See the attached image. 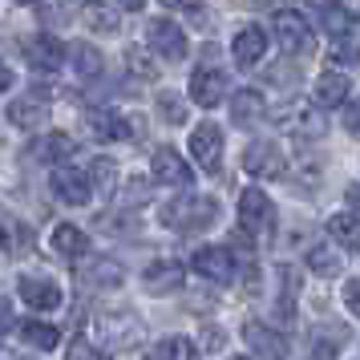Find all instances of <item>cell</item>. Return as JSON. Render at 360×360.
Instances as JSON below:
<instances>
[{
    "instance_id": "obj_27",
    "label": "cell",
    "mask_w": 360,
    "mask_h": 360,
    "mask_svg": "<svg viewBox=\"0 0 360 360\" xmlns=\"http://www.w3.org/2000/svg\"><path fill=\"white\" fill-rule=\"evenodd\" d=\"M69 154H73V138L69 134H49V138H41L33 146V158H41V162H61Z\"/></svg>"
},
{
    "instance_id": "obj_32",
    "label": "cell",
    "mask_w": 360,
    "mask_h": 360,
    "mask_svg": "<svg viewBox=\"0 0 360 360\" xmlns=\"http://www.w3.org/2000/svg\"><path fill=\"white\" fill-rule=\"evenodd\" d=\"M332 61H340V65H360V37H336V41H332Z\"/></svg>"
},
{
    "instance_id": "obj_13",
    "label": "cell",
    "mask_w": 360,
    "mask_h": 360,
    "mask_svg": "<svg viewBox=\"0 0 360 360\" xmlns=\"http://www.w3.org/2000/svg\"><path fill=\"white\" fill-rule=\"evenodd\" d=\"M20 300L37 311H53L61 304V288L49 276H20Z\"/></svg>"
},
{
    "instance_id": "obj_28",
    "label": "cell",
    "mask_w": 360,
    "mask_h": 360,
    "mask_svg": "<svg viewBox=\"0 0 360 360\" xmlns=\"http://www.w3.org/2000/svg\"><path fill=\"white\" fill-rule=\"evenodd\" d=\"M150 360H198V348L186 336H170V340L150 348Z\"/></svg>"
},
{
    "instance_id": "obj_26",
    "label": "cell",
    "mask_w": 360,
    "mask_h": 360,
    "mask_svg": "<svg viewBox=\"0 0 360 360\" xmlns=\"http://www.w3.org/2000/svg\"><path fill=\"white\" fill-rule=\"evenodd\" d=\"M20 336H25V344H33L41 352H49V348L61 344V332L53 324H41V320H25V324H20Z\"/></svg>"
},
{
    "instance_id": "obj_33",
    "label": "cell",
    "mask_w": 360,
    "mask_h": 360,
    "mask_svg": "<svg viewBox=\"0 0 360 360\" xmlns=\"http://www.w3.org/2000/svg\"><path fill=\"white\" fill-rule=\"evenodd\" d=\"M158 114H162L170 126H182V122H186V105H182L179 94H170V89H166L162 98H158Z\"/></svg>"
},
{
    "instance_id": "obj_7",
    "label": "cell",
    "mask_w": 360,
    "mask_h": 360,
    "mask_svg": "<svg viewBox=\"0 0 360 360\" xmlns=\"http://www.w3.org/2000/svg\"><path fill=\"white\" fill-rule=\"evenodd\" d=\"M191 154H195V162L214 174L219 170V158H223V130L214 126V122H202L195 134H191Z\"/></svg>"
},
{
    "instance_id": "obj_6",
    "label": "cell",
    "mask_w": 360,
    "mask_h": 360,
    "mask_svg": "<svg viewBox=\"0 0 360 360\" xmlns=\"http://www.w3.org/2000/svg\"><path fill=\"white\" fill-rule=\"evenodd\" d=\"M243 170L255 174V179H279L288 170V162H283V154H279L276 142H251L243 154Z\"/></svg>"
},
{
    "instance_id": "obj_36",
    "label": "cell",
    "mask_w": 360,
    "mask_h": 360,
    "mask_svg": "<svg viewBox=\"0 0 360 360\" xmlns=\"http://www.w3.org/2000/svg\"><path fill=\"white\" fill-rule=\"evenodd\" d=\"M344 130L352 134V138H360V101L356 105H348V114H344Z\"/></svg>"
},
{
    "instance_id": "obj_42",
    "label": "cell",
    "mask_w": 360,
    "mask_h": 360,
    "mask_svg": "<svg viewBox=\"0 0 360 360\" xmlns=\"http://www.w3.org/2000/svg\"><path fill=\"white\" fill-rule=\"evenodd\" d=\"M117 4H122V8H130V13H138V8H142L146 0H117Z\"/></svg>"
},
{
    "instance_id": "obj_30",
    "label": "cell",
    "mask_w": 360,
    "mask_h": 360,
    "mask_svg": "<svg viewBox=\"0 0 360 360\" xmlns=\"http://www.w3.org/2000/svg\"><path fill=\"white\" fill-rule=\"evenodd\" d=\"M308 267L316 271V276H340V255L332 251V247H311L308 251Z\"/></svg>"
},
{
    "instance_id": "obj_17",
    "label": "cell",
    "mask_w": 360,
    "mask_h": 360,
    "mask_svg": "<svg viewBox=\"0 0 360 360\" xmlns=\"http://www.w3.org/2000/svg\"><path fill=\"white\" fill-rule=\"evenodd\" d=\"M98 340L105 344V348H126V344L138 340V320H134V316H101Z\"/></svg>"
},
{
    "instance_id": "obj_16",
    "label": "cell",
    "mask_w": 360,
    "mask_h": 360,
    "mask_svg": "<svg viewBox=\"0 0 360 360\" xmlns=\"http://www.w3.org/2000/svg\"><path fill=\"white\" fill-rule=\"evenodd\" d=\"M231 53H235V61L243 69H251L255 61H263V53H267V33H263L259 25H247V29H239V37L231 41Z\"/></svg>"
},
{
    "instance_id": "obj_39",
    "label": "cell",
    "mask_w": 360,
    "mask_h": 360,
    "mask_svg": "<svg viewBox=\"0 0 360 360\" xmlns=\"http://www.w3.org/2000/svg\"><path fill=\"white\" fill-rule=\"evenodd\" d=\"M162 4H166V8H179V13H195L202 0H162Z\"/></svg>"
},
{
    "instance_id": "obj_9",
    "label": "cell",
    "mask_w": 360,
    "mask_h": 360,
    "mask_svg": "<svg viewBox=\"0 0 360 360\" xmlns=\"http://www.w3.org/2000/svg\"><path fill=\"white\" fill-rule=\"evenodd\" d=\"M146 41H150V49L158 57H166V61H182L186 57V37H182V29L174 20H154L146 29Z\"/></svg>"
},
{
    "instance_id": "obj_23",
    "label": "cell",
    "mask_w": 360,
    "mask_h": 360,
    "mask_svg": "<svg viewBox=\"0 0 360 360\" xmlns=\"http://www.w3.org/2000/svg\"><path fill=\"white\" fill-rule=\"evenodd\" d=\"M324 29H328L332 41H336V37H352V29H356V13L344 8L340 0H328L324 4Z\"/></svg>"
},
{
    "instance_id": "obj_8",
    "label": "cell",
    "mask_w": 360,
    "mask_h": 360,
    "mask_svg": "<svg viewBox=\"0 0 360 360\" xmlns=\"http://www.w3.org/2000/svg\"><path fill=\"white\" fill-rule=\"evenodd\" d=\"M85 126H89V134H94L98 142H126V138L138 134V122L114 114V110H94V114L85 117Z\"/></svg>"
},
{
    "instance_id": "obj_14",
    "label": "cell",
    "mask_w": 360,
    "mask_h": 360,
    "mask_svg": "<svg viewBox=\"0 0 360 360\" xmlns=\"http://www.w3.org/2000/svg\"><path fill=\"white\" fill-rule=\"evenodd\" d=\"M65 57H69V49L53 33H41L33 45H29V65L41 69V73H57V69L65 65Z\"/></svg>"
},
{
    "instance_id": "obj_3",
    "label": "cell",
    "mask_w": 360,
    "mask_h": 360,
    "mask_svg": "<svg viewBox=\"0 0 360 360\" xmlns=\"http://www.w3.org/2000/svg\"><path fill=\"white\" fill-rule=\"evenodd\" d=\"M271 29H276L279 37V49L288 53V57H308L311 49H316V37H311V25L300 13H292V8H283V13H276V20H271Z\"/></svg>"
},
{
    "instance_id": "obj_43",
    "label": "cell",
    "mask_w": 360,
    "mask_h": 360,
    "mask_svg": "<svg viewBox=\"0 0 360 360\" xmlns=\"http://www.w3.org/2000/svg\"><path fill=\"white\" fill-rule=\"evenodd\" d=\"M0 360H25V356H17V352H0Z\"/></svg>"
},
{
    "instance_id": "obj_1",
    "label": "cell",
    "mask_w": 360,
    "mask_h": 360,
    "mask_svg": "<svg viewBox=\"0 0 360 360\" xmlns=\"http://www.w3.org/2000/svg\"><path fill=\"white\" fill-rule=\"evenodd\" d=\"M214 219H219V207H214V198H202V195L170 198L162 207V223L174 231H202L211 227Z\"/></svg>"
},
{
    "instance_id": "obj_22",
    "label": "cell",
    "mask_w": 360,
    "mask_h": 360,
    "mask_svg": "<svg viewBox=\"0 0 360 360\" xmlns=\"http://www.w3.org/2000/svg\"><path fill=\"white\" fill-rule=\"evenodd\" d=\"M53 251H57V255H65V259H82V255H89V239H85L82 227L61 223V227L53 231Z\"/></svg>"
},
{
    "instance_id": "obj_4",
    "label": "cell",
    "mask_w": 360,
    "mask_h": 360,
    "mask_svg": "<svg viewBox=\"0 0 360 360\" xmlns=\"http://www.w3.org/2000/svg\"><path fill=\"white\" fill-rule=\"evenodd\" d=\"M191 267L198 276H207L211 283H231L235 279V255L227 247H198L191 255Z\"/></svg>"
},
{
    "instance_id": "obj_41",
    "label": "cell",
    "mask_w": 360,
    "mask_h": 360,
    "mask_svg": "<svg viewBox=\"0 0 360 360\" xmlns=\"http://www.w3.org/2000/svg\"><path fill=\"white\" fill-rule=\"evenodd\" d=\"M8 85H13V69H8V65H4V61H0V94H4Z\"/></svg>"
},
{
    "instance_id": "obj_31",
    "label": "cell",
    "mask_w": 360,
    "mask_h": 360,
    "mask_svg": "<svg viewBox=\"0 0 360 360\" xmlns=\"http://www.w3.org/2000/svg\"><path fill=\"white\" fill-rule=\"evenodd\" d=\"M82 279L85 283H105V288H114V283H122V267H117L114 259H98L82 271Z\"/></svg>"
},
{
    "instance_id": "obj_12",
    "label": "cell",
    "mask_w": 360,
    "mask_h": 360,
    "mask_svg": "<svg viewBox=\"0 0 360 360\" xmlns=\"http://www.w3.org/2000/svg\"><path fill=\"white\" fill-rule=\"evenodd\" d=\"M243 340H247V348H251L255 356H263V360H288V344H283V336L271 332V328H263L259 320H247L243 324Z\"/></svg>"
},
{
    "instance_id": "obj_20",
    "label": "cell",
    "mask_w": 360,
    "mask_h": 360,
    "mask_svg": "<svg viewBox=\"0 0 360 360\" xmlns=\"http://www.w3.org/2000/svg\"><path fill=\"white\" fill-rule=\"evenodd\" d=\"M259 117H263V94H255V89L231 94V122L235 126H255Z\"/></svg>"
},
{
    "instance_id": "obj_19",
    "label": "cell",
    "mask_w": 360,
    "mask_h": 360,
    "mask_svg": "<svg viewBox=\"0 0 360 360\" xmlns=\"http://www.w3.org/2000/svg\"><path fill=\"white\" fill-rule=\"evenodd\" d=\"M182 279H186V271H182V263H174V259H158V263H150V267H146V288L154 295L179 292Z\"/></svg>"
},
{
    "instance_id": "obj_45",
    "label": "cell",
    "mask_w": 360,
    "mask_h": 360,
    "mask_svg": "<svg viewBox=\"0 0 360 360\" xmlns=\"http://www.w3.org/2000/svg\"><path fill=\"white\" fill-rule=\"evenodd\" d=\"M231 360H251V356H231Z\"/></svg>"
},
{
    "instance_id": "obj_2",
    "label": "cell",
    "mask_w": 360,
    "mask_h": 360,
    "mask_svg": "<svg viewBox=\"0 0 360 360\" xmlns=\"http://www.w3.org/2000/svg\"><path fill=\"white\" fill-rule=\"evenodd\" d=\"M239 223H243L247 235L255 239H271L276 235V202L263 195V191H243L239 195Z\"/></svg>"
},
{
    "instance_id": "obj_10",
    "label": "cell",
    "mask_w": 360,
    "mask_h": 360,
    "mask_svg": "<svg viewBox=\"0 0 360 360\" xmlns=\"http://www.w3.org/2000/svg\"><path fill=\"white\" fill-rule=\"evenodd\" d=\"M150 170H154V179L166 182V186H191L195 182V170L179 158V150H154V158H150Z\"/></svg>"
},
{
    "instance_id": "obj_5",
    "label": "cell",
    "mask_w": 360,
    "mask_h": 360,
    "mask_svg": "<svg viewBox=\"0 0 360 360\" xmlns=\"http://www.w3.org/2000/svg\"><path fill=\"white\" fill-rule=\"evenodd\" d=\"M53 195L69 202V207H85L89 195H94V186H89V174L77 170V166H57L53 170Z\"/></svg>"
},
{
    "instance_id": "obj_37",
    "label": "cell",
    "mask_w": 360,
    "mask_h": 360,
    "mask_svg": "<svg viewBox=\"0 0 360 360\" xmlns=\"http://www.w3.org/2000/svg\"><path fill=\"white\" fill-rule=\"evenodd\" d=\"M344 304H348V308L360 316V279H352V283L344 288Z\"/></svg>"
},
{
    "instance_id": "obj_38",
    "label": "cell",
    "mask_w": 360,
    "mask_h": 360,
    "mask_svg": "<svg viewBox=\"0 0 360 360\" xmlns=\"http://www.w3.org/2000/svg\"><path fill=\"white\" fill-rule=\"evenodd\" d=\"M8 328H13V304H8V300H0V336H4Z\"/></svg>"
},
{
    "instance_id": "obj_11",
    "label": "cell",
    "mask_w": 360,
    "mask_h": 360,
    "mask_svg": "<svg viewBox=\"0 0 360 360\" xmlns=\"http://www.w3.org/2000/svg\"><path fill=\"white\" fill-rule=\"evenodd\" d=\"M223 94H227V73H223V69H211V65L195 69V77H191V98H195L202 110H214V105L223 101Z\"/></svg>"
},
{
    "instance_id": "obj_46",
    "label": "cell",
    "mask_w": 360,
    "mask_h": 360,
    "mask_svg": "<svg viewBox=\"0 0 360 360\" xmlns=\"http://www.w3.org/2000/svg\"><path fill=\"white\" fill-rule=\"evenodd\" d=\"M0 243H4V227H0Z\"/></svg>"
},
{
    "instance_id": "obj_34",
    "label": "cell",
    "mask_w": 360,
    "mask_h": 360,
    "mask_svg": "<svg viewBox=\"0 0 360 360\" xmlns=\"http://www.w3.org/2000/svg\"><path fill=\"white\" fill-rule=\"evenodd\" d=\"M94 179H98V186L110 195V182H114V162H94Z\"/></svg>"
},
{
    "instance_id": "obj_44",
    "label": "cell",
    "mask_w": 360,
    "mask_h": 360,
    "mask_svg": "<svg viewBox=\"0 0 360 360\" xmlns=\"http://www.w3.org/2000/svg\"><path fill=\"white\" fill-rule=\"evenodd\" d=\"M17 4H37V0H17Z\"/></svg>"
},
{
    "instance_id": "obj_15",
    "label": "cell",
    "mask_w": 360,
    "mask_h": 360,
    "mask_svg": "<svg viewBox=\"0 0 360 360\" xmlns=\"http://www.w3.org/2000/svg\"><path fill=\"white\" fill-rule=\"evenodd\" d=\"M276 122H283L288 130L304 134V138H320V134H324V117L316 114L311 105H304V101H295V105H283V110H276Z\"/></svg>"
},
{
    "instance_id": "obj_24",
    "label": "cell",
    "mask_w": 360,
    "mask_h": 360,
    "mask_svg": "<svg viewBox=\"0 0 360 360\" xmlns=\"http://www.w3.org/2000/svg\"><path fill=\"white\" fill-rule=\"evenodd\" d=\"M328 235L340 247H348V251L360 255V219L356 214H332V219H328Z\"/></svg>"
},
{
    "instance_id": "obj_25",
    "label": "cell",
    "mask_w": 360,
    "mask_h": 360,
    "mask_svg": "<svg viewBox=\"0 0 360 360\" xmlns=\"http://www.w3.org/2000/svg\"><path fill=\"white\" fill-rule=\"evenodd\" d=\"M69 57H73V69L82 73L85 82H94V77H101V69H105V61H101V53L94 49V45H85V41H77V45H69Z\"/></svg>"
},
{
    "instance_id": "obj_29",
    "label": "cell",
    "mask_w": 360,
    "mask_h": 360,
    "mask_svg": "<svg viewBox=\"0 0 360 360\" xmlns=\"http://www.w3.org/2000/svg\"><path fill=\"white\" fill-rule=\"evenodd\" d=\"M82 20L89 29H98V33H117V13L110 4H98V0L82 4Z\"/></svg>"
},
{
    "instance_id": "obj_18",
    "label": "cell",
    "mask_w": 360,
    "mask_h": 360,
    "mask_svg": "<svg viewBox=\"0 0 360 360\" xmlns=\"http://www.w3.org/2000/svg\"><path fill=\"white\" fill-rule=\"evenodd\" d=\"M8 122L13 126H20V130H37V126H45L49 122V105H45V98H17L13 105H8Z\"/></svg>"
},
{
    "instance_id": "obj_21",
    "label": "cell",
    "mask_w": 360,
    "mask_h": 360,
    "mask_svg": "<svg viewBox=\"0 0 360 360\" xmlns=\"http://www.w3.org/2000/svg\"><path fill=\"white\" fill-rule=\"evenodd\" d=\"M344 101H348V77H344V73H320V77H316V105L336 110Z\"/></svg>"
},
{
    "instance_id": "obj_35",
    "label": "cell",
    "mask_w": 360,
    "mask_h": 360,
    "mask_svg": "<svg viewBox=\"0 0 360 360\" xmlns=\"http://www.w3.org/2000/svg\"><path fill=\"white\" fill-rule=\"evenodd\" d=\"M126 57H130V69H138L142 77H154V73H158V69L150 65L146 57H142V49H130V53H126Z\"/></svg>"
},
{
    "instance_id": "obj_40",
    "label": "cell",
    "mask_w": 360,
    "mask_h": 360,
    "mask_svg": "<svg viewBox=\"0 0 360 360\" xmlns=\"http://www.w3.org/2000/svg\"><path fill=\"white\" fill-rule=\"evenodd\" d=\"M348 207H352V214L360 219V186H348Z\"/></svg>"
}]
</instances>
